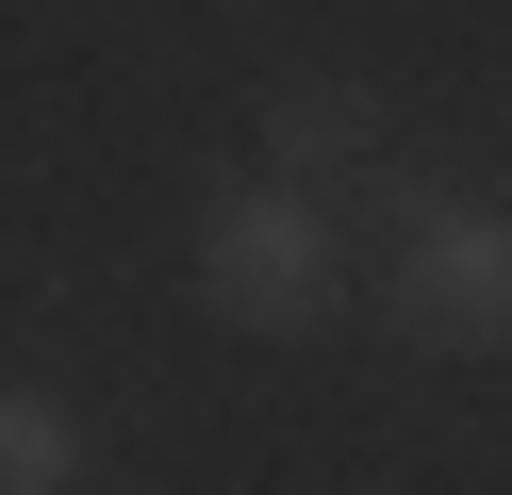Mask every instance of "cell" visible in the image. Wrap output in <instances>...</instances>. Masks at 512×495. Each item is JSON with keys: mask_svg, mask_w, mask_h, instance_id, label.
<instances>
[{"mask_svg": "<svg viewBox=\"0 0 512 495\" xmlns=\"http://www.w3.org/2000/svg\"><path fill=\"white\" fill-rule=\"evenodd\" d=\"M364 231H380V314L446 363H496L512 347V215L479 182H364Z\"/></svg>", "mask_w": 512, "mask_h": 495, "instance_id": "cell-1", "label": "cell"}, {"mask_svg": "<svg viewBox=\"0 0 512 495\" xmlns=\"http://www.w3.org/2000/svg\"><path fill=\"white\" fill-rule=\"evenodd\" d=\"M0 495H83V413L50 380H0Z\"/></svg>", "mask_w": 512, "mask_h": 495, "instance_id": "cell-4", "label": "cell"}, {"mask_svg": "<svg viewBox=\"0 0 512 495\" xmlns=\"http://www.w3.org/2000/svg\"><path fill=\"white\" fill-rule=\"evenodd\" d=\"M265 182H298V198H364V182H397V116H380L347 66H314V83H265Z\"/></svg>", "mask_w": 512, "mask_h": 495, "instance_id": "cell-3", "label": "cell"}, {"mask_svg": "<svg viewBox=\"0 0 512 495\" xmlns=\"http://www.w3.org/2000/svg\"><path fill=\"white\" fill-rule=\"evenodd\" d=\"M347 297V215L298 182H265V165H232V182L199 198V314L248 330V347H314Z\"/></svg>", "mask_w": 512, "mask_h": 495, "instance_id": "cell-2", "label": "cell"}]
</instances>
